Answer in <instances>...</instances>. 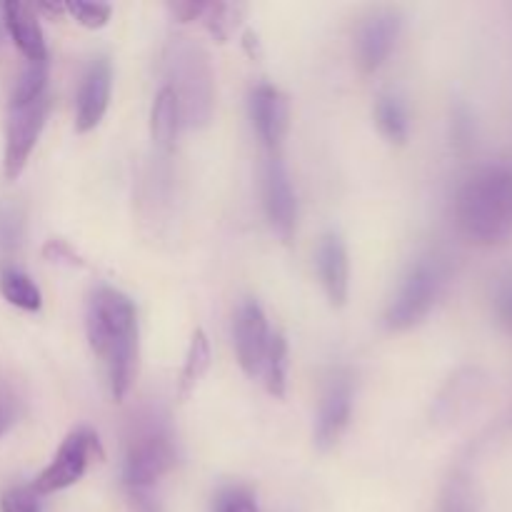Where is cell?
Here are the masks:
<instances>
[{
	"mask_svg": "<svg viewBox=\"0 0 512 512\" xmlns=\"http://www.w3.org/2000/svg\"><path fill=\"white\" fill-rule=\"evenodd\" d=\"M455 223L475 245H500L512 238V170L488 165L455 195Z\"/></svg>",
	"mask_w": 512,
	"mask_h": 512,
	"instance_id": "obj_1",
	"label": "cell"
},
{
	"mask_svg": "<svg viewBox=\"0 0 512 512\" xmlns=\"http://www.w3.org/2000/svg\"><path fill=\"white\" fill-rule=\"evenodd\" d=\"M165 78L180 105L185 128H205L213 120L215 75L203 45L190 38L168 40L163 53Z\"/></svg>",
	"mask_w": 512,
	"mask_h": 512,
	"instance_id": "obj_2",
	"label": "cell"
},
{
	"mask_svg": "<svg viewBox=\"0 0 512 512\" xmlns=\"http://www.w3.org/2000/svg\"><path fill=\"white\" fill-rule=\"evenodd\" d=\"M175 465L170 430L158 415L133 420L123 458V488H153Z\"/></svg>",
	"mask_w": 512,
	"mask_h": 512,
	"instance_id": "obj_3",
	"label": "cell"
},
{
	"mask_svg": "<svg viewBox=\"0 0 512 512\" xmlns=\"http://www.w3.org/2000/svg\"><path fill=\"white\" fill-rule=\"evenodd\" d=\"M445 278L448 273L438 258H420L418 263L410 265L393 303L385 310V328L393 333H405L423 323L443 295Z\"/></svg>",
	"mask_w": 512,
	"mask_h": 512,
	"instance_id": "obj_4",
	"label": "cell"
},
{
	"mask_svg": "<svg viewBox=\"0 0 512 512\" xmlns=\"http://www.w3.org/2000/svg\"><path fill=\"white\" fill-rule=\"evenodd\" d=\"M85 328L93 353L105 360L113 345L130 335H138V313L133 300L115 288L95 290L85 315Z\"/></svg>",
	"mask_w": 512,
	"mask_h": 512,
	"instance_id": "obj_5",
	"label": "cell"
},
{
	"mask_svg": "<svg viewBox=\"0 0 512 512\" xmlns=\"http://www.w3.org/2000/svg\"><path fill=\"white\" fill-rule=\"evenodd\" d=\"M93 455L103 458L98 435L90 433V430L85 428L73 430V433L63 440V445L58 448L55 458L50 460L48 468L35 478L33 490L38 495H50L58 493V490L70 488V485H75L83 478Z\"/></svg>",
	"mask_w": 512,
	"mask_h": 512,
	"instance_id": "obj_6",
	"label": "cell"
},
{
	"mask_svg": "<svg viewBox=\"0 0 512 512\" xmlns=\"http://www.w3.org/2000/svg\"><path fill=\"white\" fill-rule=\"evenodd\" d=\"M48 95L33 100L28 105H13L8 110V125H5V158L3 173L8 180H15L28 165L40 133L48 118Z\"/></svg>",
	"mask_w": 512,
	"mask_h": 512,
	"instance_id": "obj_7",
	"label": "cell"
},
{
	"mask_svg": "<svg viewBox=\"0 0 512 512\" xmlns=\"http://www.w3.org/2000/svg\"><path fill=\"white\" fill-rule=\"evenodd\" d=\"M403 30V15L395 8H378L360 23L355 35V58L365 75L378 73L393 55Z\"/></svg>",
	"mask_w": 512,
	"mask_h": 512,
	"instance_id": "obj_8",
	"label": "cell"
},
{
	"mask_svg": "<svg viewBox=\"0 0 512 512\" xmlns=\"http://www.w3.org/2000/svg\"><path fill=\"white\" fill-rule=\"evenodd\" d=\"M263 208L268 215V223L275 233L288 243L298 225V200H295L290 173L285 168L280 153L265 158L263 165Z\"/></svg>",
	"mask_w": 512,
	"mask_h": 512,
	"instance_id": "obj_9",
	"label": "cell"
},
{
	"mask_svg": "<svg viewBox=\"0 0 512 512\" xmlns=\"http://www.w3.org/2000/svg\"><path fill=\"white\" fill-rule=\"evenodd\" d=\"M233 338L243 373L250 375V378L260 375L273 333H270L268 318H265V310L260 308L258 300L248 298L240 303L238 313H235Z\"/></svg>",
	"mask_w": 512,
	"mask_h": 512,
	"instance_id": "obj_10",
	"label": "cell"
},
{
	"mask_svg": "<svg viewBox=\"0 0 512 512\" xmlns=\"http://www.w3.org/2000/svg\"><path fill=\"white\" fill-rule=\"evenodd\" d=\"M250 118L258 133L260 143L268 155L280 153L285 135L290 128V100L280 88L270 83H260L250 93Z\"/></svg>",
	"mask_w": 512,
	"mask_h": 512,
	"instance_id": "obj_11",
	"label": "cell"
},
{
	"mask_svg": "<svg viewBox=\"0 0 512 512\" xmlns=\"http://www.w3.org/2000/svg\"><path fill=\"white\" fill-rule=\"evenodd\" d=\"M350 415H353V383H350V378L330 380L323 398H320L318 418H315L313 440L320 453H328L338 445L345 428H348Z\"/></svg>",
	"mask_w": 512,
	"mask_h": 512,
	"instance_id": "obj_12",
	"label": "cell"
},
{
	"mask_svg": "<svg viewBox=\"0 0 512 512\" xmlns=\"http://www.w3.org/2000/svg\"><path fill=\"white\" fill-rule=\"evenodd\" d=\"M110 90H113V68L105 58L90 63L80 80L78 90V108H75V130L78 133H90L105 118L110 105Z\"/></svg>",
	"mask_w": 512,
	"mask_h": 512,
	"instance_id": "obj_13",
	"label": "cell"
},
{
	"mask_svg": "<svg viewBox=\"0 0 512 512\" xmlns=\"http://www.w3.org/2000/svg\"><path fill=\"white\" fill-rule=\"evenodd\" d=\"M320 285L333 308H343L350 295V258L345 240L338 233H325L315 250Z\"/></svg>",
	"mask_w": 512,
	"mask_h": 512,
	"instance_id": "obj_14",
	"label": "cell"
},
{
	"mask_svg": "<svg viewBox=\"0 0 512 512\" xmlns=\"http://www.w3.org/2000/svg\"><path fill=\"white\" fill-rule=\"evenodd\" d=\"M5 30L18 45L20 53L28 63H43L48 60V45H45L43 28H40L38 10L25 3H5L3 5Z\"/></svg>",
	"mask_w": 512,
	"mask_h": 512,
	"instance_id": "obj_15",
	"label": "cell"
},
{
	"mask_svg": "<svg viewBox=\"0 0 512 512\" xmlns=\"http://www.w3.org/2000/svg\"><path fill=\"white\" fill-rule=\"evenodd\" d=\"M483 390V373L478 368H463L458 375L450 378L440 398L435 400V418L438 423H455L470 405L478 400Z\"/></svg>",
	"mask_w": 512,
	"mask_h": 512,
	"instance_id": "obj_16",
	"label": "cell"
},
{
	"mask_svg": "<svg viewBox=\"0 0 512 512\" xmlns=\"http://www.w3.org/2000/svg\"><path fill=\"white\" fill-rule=\"evenodd\" d=\"M180 125H183V118H180L178 98L168 85H163L155 95L153 108H150V135H153V143L158 145L160 153H170L175 148Z\"/></svg>",
	"mask_w": 512,
	"mask_h": 512,
	"instance_id": "obj_17",
	"label": "cell"
},
{
	"mask_svg": "<svg viewBox=\"0 0 512 512\" xmlns=\"http://www.w3.org/2000/svg\"><path fill=\"white\" fill-rule=\"evenodd\" d=\"M480 510V495L475 475L468 468H455L453 473L445 478L443 488H440L438 510L435 512H478Z\"/></svg>",
	"mask_w": 512,
	"mask_h": 512,
	"instance_id": "obj_18",
	"label": "cell"
},
{
	"mask_svg": "<svg viewBox=\"0 0 512 512\" xmlns=\"http://www.w3.org/2000/svg\"><path fill=\"white\" fill-rule=\"evenodd\" d=\"M210 360H213V355H210V340L205 335V330L198 328L193 333V338H190L183 370H180V398L188 400L195 393L200 380L210 370Z\"/></svg>",
	"mask_w": 512,
	"mask_h": 512,
	"instance_id": "obj_19",
	"label": "cell"
},
{
	"mask_svg": "<svg viewBox=\"0 0 512 512\" xmlns=\"http://www.w3.org/2000/svg\"><path fill=\"white\" fill-rule=\"evenodd\" d=\"M375 123H378L380 133L395 145L408 143L410 135V115L408 105L403 98L395 93H383L375 103Z\"/></svg>",
	"mask_w": 512,
	"mask_h": 512,
	"instance_id": "obj_20",
	"label": "cell"
},
{
	"mask_svg": "<svg viewBox=\"0 0 512 512\" xmlns=\"http://www.w3.org/2000/svg\"><path fill=\"white\" fill-rule=\"evenodd\" d=\"M0 295L10 305L25 310V313H38L43 308V293H40V288L30 280V275H25L18 268L0 270Z\"/></svg>",
	"mask_w": 512,
	"mask_h": 512,
	"instance_id": "obj_21",
	"label": "cell"
},
{
	"mask_svg": "<svg viewBox=\"0 0 512 512\" xmlns=\"http://www.w3.org/2000/svg\"><path fill=\"white\" fill-rule=\"evenodd\" d=\"M260 375H263L265 390L273 398L283 400L288 395V340H285L283 333H275L270 338Z\"/></svg>",
	"mask_w": 512,
	"mask_h": 512,
	"instance_id": "obj_22",
	"label": "cell"
},
{
	"mask_svg": "<svg viewBox=\"0 0 512 512\" xmlns=\"http://www.w3.org/2000/svg\"><path fill=\"white\" fill-rule=\"evenodd\" d=\"M245 15V5L240 3H208L203 15V23L208 28V33L213 35L218 43L230 40V35L238 30L240 20Z\"/></svg>",
	"mask_w": 512,
	"mask_h": 512,
	"instance_id": "obj_23",
	"label": "cell"
},
{
	"mask_svg": "<svg viewBox=\"0 0 512 512\" xmlns=\"http://www.w3.org/2000/svg\"><path fill=\"white\" fill-rule=\"evenodd\" d=\"M45 83H48V60L25 65L20 78L15 80L13 95H10V108H13V105H28L33 103V100L43 98Z\"/></svg>",
	"mask_w": 512,
	"mask_h": 512,
	"instance_id": "obj_24",
	"label": "cell"
},
{
	"mask_svg": "<svg viewBox=\"0 0 512 512\" xmlns=\"http://www.w3.org/2000/svg\"><path fill=\"white\" fill-rule=\"evenodd\" d=\"M23 210L13 203H0V250L13 253L23 240Z\"/></svg>",
	"mask_w": 512,
	"mask_h": 512,
	"instance_id": "obj_25",
	"label": "cell"
},
{
	"mask_svg": "<svg viewBox=\"0 0 512 512\" xmlns=\"http://www.w3.org/2000/svg\"><path fill=\"white\" fill-rule=\"evenodd\" d=\"M65 13L73 15L83 28L98 30L108 25L113 8L108 3H93V0H68L65 3Z\"/></svg>",
	"mask_w": 512,
	"mask_h": 512,
	"instance_id": "obj_26",
	"label": "cell"
},
{
	"mask_svg": "<svg viewBox=\"0 0 512 512\" xmlns=\"http://www.w3.org/2000/svg\"><path fill=\"white\" fill-rule=\"evenodd\" d=\"M213 512H260L258 500L243 485H230L215 495Z\"/></svg>",
	"mask_w": 512,
	"mask_h": 512,
	"instance_id": "obj_27",
	"label": "cell"
},
{
	"mask_svg": "<svg viewBox=\"0 0 512 512\" xmlns=\"http://www.w3.org/2000/svg\"><path fill=\"white\" fill-rule=\"evenodd\" d=\"M0 512H43L40 508V495L33 485H18L0 495Z\"/></svg>",
	"mask_w": 512,
	"mask_h": 512,
	"instance_id": "obj_28",
	"label": "cell"
},
{
	"mask_svg": "<svg viewBox=\"0 0 512 512\" xmlns=\"http://www.w3.org/2000/svg\"><path fill=\"white\" fill-rule=\"evenodd\" d=\"M43 255L50 260V263H63V265H68V268H85L83 255L75 253L73 245L65 243V240H60V238L48 240L43 248Z\"/></svg>",
	"mask_w": 512,
	"mask_h": 512,
	"instance_id": "obj_29",
	"label": "cell"
},
{
	"mask_svg": "<svg viewBox=\"0 0 512 512\" xmlns=\"http://www.w3.org/2000/svg\"><path fill=\"white\" fill-rule=\"evenodd\" d=\"M123 493L130 512H165L153 495V488H123Z\"/></svg>",
	"mask_w": 512,
	"mask_h": 512,
	"instance_id": "obj_30",
	"label": "cell"
},
{
	"mask_svg": "<svg viewBox=\"0 0 512 512\" xmlns=\"http://www.w3.org/2000/svg\"><path fill=\"white\" fill-rule=\"evenodd\" d=\"M205 8H208V3H203V0H175V3H168V13L173 15L178 23L203 20Z\"/></svg>",
	"mask_w": 512,
	"mask_h": 512,
	"instance_id": "obj_31",
	"label": "cell"
},
{
	"mask_svg": "<svg viewBox=\"0 0 512 512\" xmlns=\"http://www.w3.org/2000/svg\"><path fill=\"white\" fill-rule=\"evenodd\" d=\"M495 315H498L500 325L512 333V278L505 280L495 295Z\"/></svg>",
	"mask_w": 512,
	"mask_h": 512,
	"instance_id": "obj_32",
	"label": "cell"
},
{
	"mask_svg": "<svg viewBox=\"0 0 512 512\" xmlns=\"http://www.w3.org/2000/svg\"><path fill=\"white\" fill-rule=\"evenodd\" d=\"M15 405H13V400L8 398V395H3L0 393V438H3L5 433H8L10 428H13V423H15Z\"/></svg>",
	"mask_w": 512,
	"mask_h": 512,
	"instance_id": "obj_33",
	"label": "cell"
},
{
	"mask_svg": "<svg viewBox=\"0 0 512 512\" xmlns=\"http://www.w3.org/2000/svg\"><path fill=\"white\" fill-rule=\"evenodd\" d=\"M35 10H40V13H48V15H63L65 13V3H40L35 5Z\"/></svg>",
	"mask_w": 512,
	"mask_h": 512,
	"instance_id": "obj_34",
	"label": "cell"
}]
</instances>
